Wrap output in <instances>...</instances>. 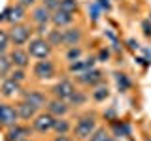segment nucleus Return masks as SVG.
I'll return each mask as SVG.
<instances>
[{
    "instance_id": "f257e3e1",
    "label": "nucleus",
    "mask_w": 151,
    "mask_h": 141,
    "mask_svg": "<svg viewBox=\"0 0 151 141\" xmlns=\"http://www.w3.org/2000/svg\"><path fill=\"white\" fill-rule=\"evenodd\" d=\"M96 128H98V115L94 111H87L76 119L72 126V134L76 141H89V137L94 134Z\"/></svg>"
},
{
    "instance_id": "f03ea898",
    "label": "nucleus",
    "mask_w": 151,
    "mask_h": 141,
    "mask_svg": "<svg viewBox=\"0 0 151 141\" xmlns=\"http://www.w3.org/2000/svg\"><path fill=\"white\" fill-rule=\"evenodd\" d=\"M27 51H28V55H30V58H36V60L51 58V55H53V47H51V43L44 36L30 38L28 43H27Z\"/></svg>"
},
{
    "instance_id": "7ed1b4c3",
    "label": "nucleus",
    "mask_w": 151,
    "mask_h": 141,
    "mask_svg": "<svg viewBox=\"0 0 151 141\" xmlns=\"http://www.w3.org/2000/svg\"><path fill=\"white\" fill-rule=\"evenodd\" d=\"M32 26L27 23H15V25H9L8 34H9V41L13 47H23L28 43V40L32 38Z\"/></svg>"
},
{
    "instance_id": "20e7f679",
    "label": "nucleus",
    "mask_w": 151,
    "mask_h": 141,
    "mask_svg": "<svg viewBox=\"0 0 151 141\" xmlns=\"http://www.w3.org/2000/svg\"><path fill=\"white\" fill-rule=\"evenodd\" d=\"M32 77L38 81H49L57 77V64L51 58H42L32 64Z\"/></svg>"
},
{
    "instance_id": "39448f33",
    "label": "nucleus",
    "mask_w": 151,
    "mask_h": 141,
    "mask_svg": "<svg viewBox=\"0 0 151 141\" xmlns=\"http://www.w3.org/2000/svg\"><path fill=\"white\" fill-rule=\"evenodd\" d=\"M53 124H55V117L51 115V113H47L45 109L38 111L36 117L30 120V126H32V132L34 134H51L53 132Z\"/></svg>"
},
{
    "instance_id": "423d86ee",
    "label": "nucleus",
    "mask_w": 151,
    "mask_h": 141,
    "mask_svg": "<svg viewBox=\"0 0 151 141\" xmlns=\"http://www.w3.org/2000/svg\"><path fill=\"white\" fill-rule=\"evenodd\" d=\"M19 115L15 109V103H9V102H0V128H9V126L17 124Z\"/></svg>"
},
{
    "instance_id": "0eeeda50",
    "label": "nucleus",
    "mask_w": 151,
    "mask_h": 141,
    "mask_svg": "<svg viewBox=\"0 0 151 141\" xmlns=\"http://www.w3.org/2000/svg\"><path fill=\"white\" fill-rule=\"evenodd\" d=\"M76 81L79 85H83V87H87V88H93V87H96V85L104 83V72L98 70V68L85 70L81 73H76Z\"/></svg>"
},
{
    "instance_id": "6e6552de",
    "label": "nucleus",
    "mask_w": 151,
    "mask_h": 141,
    "mask_svg": "<svg viewBox=\"0 0 151 141\" xmlns=\"http://www.w3.org/2000/svg\"><path fill=\"white\" fill-rule=\"evenodd\" d=\"M76 83L72 81V79H68V77H64V79H59L53 87L49 88V94L53 98H60V100H68L70 96H72V92L76 90Z\"/></svg>"
},
{
    "instance_id": "1a4fd4ad",
    "label": "nucleus",
    "mask_w": 151,
    "mask_h": 141,
    "mask_svg": "<svg viewBox=\"0 0 151 141\" xmlns=\"http://www.w3.org/2000/svg\"><path fill=\"white\" fill-rule=\"evenodd\" d=\"M21 98L27 100L28 103H32L38 111L45 109V103H47V100H49L47 92L40 90V88H25V90H21Z\"/></svg>"
},
{
    "instance_id": "9d476101",
    "label": "nucleus",
    "mask_w": 151,
    "mask_h": 141,
    "mask_svg": "<svg viewBox=\"0 0 151 141\" xmlns=\"http://www.w3.org/2000/svg\"><path fill=\"white\" fill-rule=\"evenodd\" d=\"M34 134L30 122H17V124L6 128V141H23Z\"/></svg>"
},
{
    "instance_id": "9b49d317",
    "label": "nucleus",
    "mask_w": 151,
    "mask_h": 141,
    "mask_svg": "<svg viewBox=\"0 0 151 141\" xmlns=\"http://www.w3.org/2000/svg\"><path fill=\"white\" fill-rule=\"evenodd\" d=\"M85 38V32L81 26H68V28H63V47H74V45H81Z\"/></svg>"
},
{
    "instance_id": "f8f14e48",
    "label": "nucleus",
    "mask_w": 151,
    "mask_h": 141,
    "mask_svg": "<svg viewBox=\"0 0 151 141\" xmlns=\"http://www.w3.org/2000/svg\"><path fill=\"white\" fill-rule=\"evenodd\" d=\"M72 109V105H70L66 100H60V98H53L51 96L49 100L45 103V111L51 113V115L55 117V119H59V117H66Z\"/></svg>"
},
{
    "instance_id": "ddd939ff",
    "label": "nucleus",
    "mask_w": 151,
    "mask_h": 141,
    "mask_svg": "<svg viewBox=\"0 0 151 141\" xmlns=\"http://www.w3.org/2000/svg\"><path fill=\"white\" fill-rule=\"evenodd\" d=\"M8 56L12 60L13 68H25L27 70L30 66V55H28V51L25 47H13V49H9Z\"/></svg>"
},
{
    "instance_id": "4468645a",
    "label": "nucleus",
    "mask_w": 151,
    "mask_h": 141,
    "mask_svg": "<svg viewBox=\"0 0 151 141\" xmlns=\"http://www.w3.org/2000/svg\"><path fill=\"white\" fill-rule=\"evenodd\" d=\"M74 21H76V13H68V11H64V9H60V8L51 13V25L55 28H60V30L72 26Z\"/></svg>"
},
{
    "instance_id": "2eb2a0df",
    "label": "nucleus",
    "mask_w": 151,
    "mask_h": 141,
    "mask_svg": "<svg viewBox=\"0 0 151 141\" xmlns=\"http://www.w3.org/2000/svg\"><path fill=\"white\" fill-rule=\"evenodd\" d=\"M21 90H23V85L13 81L12 77H4L2 83H0V96L8 98V100H12L17 94H21Z\"/></svg>"
},
{
    "instance_id": "dca6fc26",
    "label": "nucleus",
    "mask_w": 151,
    "mask_h": 141,
    "mask_svg": "<svg viewBox=\"0 0 151 141\" xmlns=\"http://www.w3.org/2000/svg\"><path fill=\"white\" fill-rule=\"evenodd\" d=\"M51 9H47L44 4H36L34 8L30 9V21L34 23V25H49L51 23Z\"/></svg>"
},
{
    "instance_id": "f3484780",
    "label": "nucleus",
    "mask_w": 151,
    "mask_h": 141,
    "mask_svg": "<svg viewBox=\"0 0 151 141\" xmlns=\"http://www.w3.org/2000/svg\"><path fill=\"white\" fill-rule=\"evenodd\" d=\"M15 109H17V115H19V120L21 122H30L38 113L36 107L32 103H28L27 100H23V98L15 103Z\"/></svg>"
},
{
    "instance_id": "a211bd4d",
    "label": "nucleus",
    "mask_w": 151,
    "mask_h": 141,
    "mask_svg": "<svg viewBox=\"0 0 151 141\" xmlns=\"http://www.w3.org/2000/svg\"><path fill=\"white\" fill-rule=\"evenodd\" d=\"M6 21L9 23V25H15V23H23L25 21V17H27V8L25 6H21V4H15V6H9L6 11Z\"/></svg>"
},
{
    "instance_id": "6ab92c4d",
    "label": "nucleus",
    "mask_w": 151,
    "mask_h": 141,
    "mask_svg": "<svg viewBox=\"0 0 151 141\" xmlns=\"http://www.w3.org/2000/svg\"><path fill=\"white\" fill-rule=\"evenodd\" d=\"M94 62H96V56H89V58H79V60H74V62L68 64V70L72 73H81L85 70H91L94 68Z\"/></svg>"
},
{
    "instance_id": "aec40b11",
    "label": "nucleus",
    "mask_w": 151,
    "mask_h": 141,
    "mask_svg": "<svg viewBox=\"0 0 151 141\" xmlns=\"http://www.w3.org/2000/svg\"><path fill=\"white\" fill-rule=\"evenodd\" d=\"M91 98L94 102H106L108 98H110V88H108V85L100 83V85H96V87H93Z\"/></svg>"
},
{
    "instance_id": "412c9836",
    "label": "nucleus",
    "mask_w": 151,
    "mask_h": 141,
    "mask_svg": "<svg viewBox=\"0 0 151 141\" xmlns=\"http://www.w3.org/2000/svg\"><path fill=\"white\" fill-rule=\"evenodd\" d=\"M72 120L66 119V117H59L55 119V124H53V134H70L72 132Z\"/></svg>"
},
{
    "instance_id": "4be33fe9",
    "label": "nucleus",
    "mask_w": 151,
    "mask_h": 141,
    "mask_svg": "<svg viewBox=\"0 0 151 141\" xmlns=\"http://www.w3.org/2000/svg\"><path fill=\"white\" fill-rule=\"evenodd\" d=\"M87 100H89V94L85 90H81V88H76V90L72 92V96H70L66 102H68L72 107H79V105H85Z\"/></svg>"
},
{
    "instance_id": "5701e85b",
    "label": "nucleus",
    "mask_w": 151,
    "mask_h": 141,
    "mask_svg": "<svg viewBox=\"0 0 151 141\" xmlns=\"http://www.w3.org/2000/svg\"><path fill=\"white\" fill-rule=\"evenodd\" d=\"M45 40L51 43V47H60L63 45V30L60 28H51V30H47V34H45Z\"/></svg>"
},
{
    "instance_id": "b1692460",
    "label": "nucleus",
    "mask_w": 151,
    "mask_h": 141,
    "mask_svg": "<svg viewBox=\"0 0 151 141\" xmlns=\"http://www.w3.org/2000/svg\"><path fill=\"white\" fill-rule=\"evenodd\" d=\"M89 141H117V139H115V135H113L110 130L98 126V128L94 130V134L89 137Z\"/></svg>"
},
{
    "instance_id": "393cba45",
    "label": "nucleus",
    "mask_w": 151,
    "mask_h": 141,
    "mask_svg": "<svg viewBox=\"0 0 151 141\" xmlns=\"http://www.w3.org/2000/svg\"><path fill=\"white\" fill-rule=\"evenodd\" d=\"M83 56V49H81V45H74V47H68L66 49V53H64V58H66V62H74V60H79Z\"/></svg>"
},
{
    "instance_id": "a878e982",
    "label": "nucleus",
    "mask_w": 151,
    "mask_h": 141,
    "mask_svg": "<svg viewBox=\"0 0 151 141\" xmlns=\"http://www.w3.org/2000/svg\"><path fill=\"white\" fill-rule=\"evenodd\" d=\"M12 70H13V64H12V60H9L8 53L6 55H0V79L8 77Z\"/></svg>"
},
{
    "instance_id": "bb28decb",
    "label": "nucleus",
    "mask_w": 151,
    "mask_h": 141,
    "mask_svg": "<svg viewBox=\"0 0 151 141\" xmlns=\"http://www.w3.org/2000/svg\"><path fill=\"white\" fill-rule=\"evenodd\" d=\"M111 130H113V135L115 137H125V135H130V126L127 122H113L111 124Z\"/></svg>"
},
{
    "instance_id": "cd10ccee",
    "label": "nucleus",
    "mask_w": 151,
    "mask_h": 141,
    "mask_svg": "<svg viewBox=\"0 0 151 141\" xmlns=\"http://www.w3.org/2000/svg\"><path fill=\"white\" fill-rule=\"evenodd\" d=\"M8 77H12L13 81L25 85V83H27V79H28V75H27V70H25V68H13L12 72H9Z\"/></svg>"
},
{
    "instance_id": "c85d7f7f",
    "label": "nucleus",
    "mask_w": 151,
    "mask_h": 141,
    "mask_svg": "<svg viewBox=\"0 0 151 141\" xmlns=\"http://www.w3.org/2000/svg\"><path fill=\"white\" fill-rule=\"evenodd\" d=\"M9 45H12V41H9L8 30L0 28V55H6L8 51H9Z\"/></svg>"
},
{
    "instance_id": "c756f323",
    "label": "nucleus",
    "mask_w": 151,
    "mask_h": 141,
    "mask_svg": "<svg viewBox=\"0 0 151 141\" xmlns=\"http://www.w3.org/2000/svg\"><path fill=\"white\" fill-rule=\"evenodd\" d=\"M115 81H117V87H119L121 92H127L130 88V79L127 77V73H115Z\"/></svg>"
},
{
    "instance_id": "7c9ffc66",
    "label": "nucleus",
    "mask_w": 151,
    "mask_h": 141,
    "mask_svg": "<svg viewBox=\"0 0 151 141\" xmlns=\"http://www.w3.org/2000/svg\"><path fill=\"white\" fill-rule=\"evenodd\" d=\"M60 9H64V11H68V13H78V9H79V2L78 0H60Z\"/></svg>"
},
{
    "instance_id": "2f4dec72",
    "label": "nucleus",
    "mask_w": 151,
    "mask_h": 141,
    "mask_svg": "<svg viewBox=\"0 0 151 141\" xmlns=\"http://www.w3.org/2000/svg\"><path fill=\"white\" fill-rule=\"evenodd\" d=\"M40 4H44L47 9L55 11V9H59V6H60V0H40Z\"/></svg>"
},
{
    "instance_id": "473e14b6",
    "label": "nucleus",
    "mask_w": 151,
    "mask_h": 141,
    "mask_svg": "<svg viewBox=\"0 0 151 141\" xmlns=\"http://www.w3.org/2000/svg\"><path fill=\"white\" fill-rule=\"evenodd\" d=\"M51 141H76V137H72L70 134H55Z\"/></svg>"
},
{
    "instance_id": "72a5a7b5",
    "label": "nucleus",
    "mask_w": 151,
    "mask_h": 141,
    "mask_svg": "<svg viewBox=\"0 0 151 141\" xmlns=\"http://www.w3.org/2000/svg\"><path fill=\"white\" fill-rule=\"evenodd\" d=\"M108 58H110V51L108 49H100L96 55V60L98 62H108Z\"/></svg>"
},
{
    "instance_id": "f704fd0d",
    "label": "nucleus",
    "mask_w": 151,
    "mask_h": 141,
    "mask_svg": "<svg viewBox=\"0 0 151 141\" xmlns=\"http://www.w3.org/2000/svg\"><path fill=\"white\" fill-rule=\"evenodd\" d=\"M17 2H19V4H21V6H25V8L28 9V8H34V6H36V4H38V2H40V0H17Z\"/></svg>"
},
{
    "instance_id": "c9c22d12",
    "label": "nucleus",
    "mask_w": 151,
    "mask_h": 141,
    "mask_svg": "<svg viewBox=\"0 0 151 141\" xmlns=\"http://www.w3.org/2000/svg\"><path fill=\"white\" fill-rule=\"evenodd\" d=\"M142 28H144V34H145V36H151V19H149V21H144V23H142Z\"/></svg>"
},
{
    "instance_id": "e433bc0d",
    "label": "nucleus",
    "mask_w": 151,
    "mask_h": 141,
    "mask_svg": "<svg viewBox=\"0 0 151 141\" xmlns=\"http://www.w3.org/2000/svg\"><path fill=\"white\" fill-rule=\"evenodd\" d=\"M129 47H130V49H138V41H134V40H129Z\"/></svg>"
},
{
    "instance_id": "4c0bfd02",
    "label": "nucleus",
    "mask_w": 151,
    "mask_h": 141,
    "mask_svg": "<svg viewBox=\"0 0 151 141\" xmlns=\"http://www.w3.org/2000/svg\"><path fill=\"white\" fill-rule=\"evenodd\" d=\"M100 6L108 9V8H110V2H108V0H102V2H100Z\"/></svg>"
},
{
    "instance_id": "58836bf2",
    "label": "nucleus",
    "mask_w": 151,
    "mask_h": 141,
    "mask_svg": "<svg viewBox=\"0 0 151 141\" xmlns=\"http://www.w3.org/2000/svg\"><path fill=\"white\" fill-rule=\"evenodd\" d=\"M23 141H36V139H32V137H27V139H23Z\"/></svg>"
},
{
    "instance_id": "ea45409f",
    "label": "nucleus",
    "mask_w": 151,
    "mask_h": 141,
    "mask_svg": "<svg viewBox=\"0 0 151 141\" xmlns=\"http://www.w3.org/2000/svg\"><path fill=\"white\" fill-rule=\"evenodd\" d=\"M149 19H151V15H149Z\"/></svg>"
},
{
    "instance_id": "a19ab883",
    "label": "nucleus",
    "mask_w": 151,
    "mask_h": 141,
    "mask_svg": "<svg viewBox=\"0 0 151 141\" xmlns=\"http://www.w3.org/2000/svg\"><path fill=\"white\" fill-rule=\"evenodd\" d=\"M49 141H51V139H49Z\"/></svg>"
}]
</instances>
